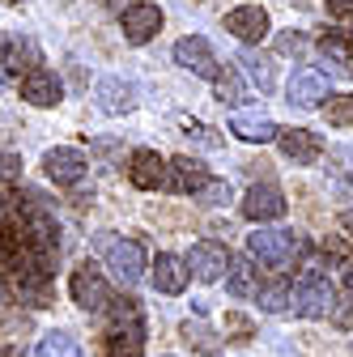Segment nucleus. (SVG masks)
<instances>
[{
    "label": "nucleus",
    "instance_id": "nucleus-19",
    "mask_svg": "<svg viewBox=\"0 0 353 357\" xmlns=\"http://www.w3.org/2000/svg\"><path fill=\"white\" fill-rule=\"evenodd\" d=\"M188 259L183 255H170V251H162L158 259H153V285L162 289V294H183L188 289Z\"/></svg>",
    "mask_w": 353,
    "mask_h": 357
},
{
    "label": "nucleus",
    "instance_id": "nucleus-5",
    "mask_svg": "<svg viewBox=\"0 0 353 357\" xmlns=\"http://www.w3.org/2000/svg\"><path fill=\"white\" fill-rule=\"evenodd\" d=\"M285 196L277 183H255L247 196H243V217L255 221V226H264V221H281L285 217Z\"/></svg>",
    "mask_w": 353,
    "mask_h": 357
},
{
    "label": "nucleus",
    "instance_id": "nucleus-38",
    "mask_svg": "<svg viewBox=\"0 0 353 357\" xmlns=\"http://www.w3.org/2000/svg\"><path fill=\"white\" fill-rule=\"evenodd\" d=\"M9 298H13V294H9V285H5V281H0V310H5V306H9Z\"/></svg>",
    "mask_w": 353,
    "mask_h": 357
},
{
    "label": "nucleus",
    "instance_id": "nucleus-28",
    "mask_svg": "<svg viewBox=\"0 0 353 357\" xmlns=\"http://www.w3.org/2000/svg\"><path fill=\"white\" fill-rule=\"evenodd\" d=\"M213 89H217V98H222V102H239L243 98V77H239V68H222V73H217L213 77Z\"/></svg>",
    "mask_w": 353,
    "mask_h": 357
},
{
    "label": "nucleus",
    "instance_id": "nucleus-23",
    "mask_svg": "<svg viewBox=\"0 0 353 357\" xmlns=\"http://www.w3.org/2000/svg\"><path fill=\"white\" fill-rule=\"evenodd\" d=\"M145 353V328H132V332H115L107 344V357H141Z\"/></svg>",
    "mask_w": 353,
    "mask_h": 357
},
{
    "label": "nucleus",
    "instance_id": "nucleus-27",
    "mask_svg": "<svg viewBox=\"0 0 353 357\" xmlns=\"http://www.w3.org/2000/svg\"><path fill=\"white\" fill-rule=\"evenodd\" d=\"M255 298H260V306L269 310V315H277V310H285V306H290V285L277 277V281H269V285H260V289H255Z\"/></svg>",
    "mask_w": 353,
    "mask_h": 357
},
{
    "label": "nucleus",
    "instance_id": "nucleus-3",
    "mask_svg": "<svg viewBox=\"0 0 353 357\" xmlns=\"http://www.w3.org/2000/svg\"><path fill=\"white\" fill-rule=\"evenodd\" d=\"M98 247H103V259H107V268L119 277V285H137L141 277H145V251H141V243H128V238H98Z\"/></svg>",
    "mask_w": 353,
    "mask_h": 357
},
{
    "label": "nucleus",
    "instance_id": "nucleus-40",
    "mask_svg": "<svg viewBox=\"0 0 353 357\" xmlns=\"http://www.w3.org/2000/svg\"><path fill=\"white\" fill-rule=\"evenodd\" d=\"M345 285H349V294H353V268H345Z\"/></svg>",
    "mask_w": 353,
    "mask_h": 357
},
{
    "label": "nucleus",
    "instance_id": "nucleus-34",
    "mask_svg": "<svg viewBox=\"0 0 353 357\" xmlns=\"http://www.w3.org/2000/svg\"><path fill=\"white\" fill-rule=\"evenodd\" d=\"M200 200H204V204H226V200H230V183H209V188L200 192Z\"/></svg>",
    "mask_w": 353,
    "mask_h": 357
},
{
    "label": "nucleus",
    "instance_id": "nucleus-21",
    "mask_svg": "<svg viewBox=\"0 0 353 357\" xmlns=\"http://www.w3.org/2000/svg\"><path fill=\"white\" fill-rule=\"evenodd\" d=\"M5 68H9V73H22V68L30 73V68H38V47H34V38H22V34H17V38L5 43Z\"/></svg>",
    "mask_w": 353,
    "mask_h": 357
},
{
    "label": "nucleus",
    "instance_id": "nucleus-35",
    "mask_svg": "<svg viewBox=\"0 0 353 357\" xmlns=\"http://www.w3.org/2000/svg\"><path fill=\"white\" fill-rule=\"evenodd\" d=\"M13 200H17V192H13V188H5V183H0V221H5V217H13V213H17V204H13Z\"/></svg>",
    "mask_w": 353,
    "mask_h": 357
},
{
    "label": "nucleus",
    "instance_id": "nucleus-29",
    "mask_svg": "<svg viewBox=\"0 0 353 357\" xmlns=\"http://www.w3.org/2000/svg\"><path fill=\"white\" fill-rule=\"evenodd\" d=\"M328 123H336V128H349L353 123V94H336V98H328Z\"/></svg>",
    "mask_w": 353,
    "mask_h": 357
},
{
    "label": "nucleus",
    "instance_id": "nucleus-14",
    "mask_svg": "<svg viewBox=\"0 0 353 357\" xmlns=\"http://www.w3.org/2000/svg\"><path fill=\"white\" fill-rule=\"evenodd\" d=\"M226 30H230L239 43H260L264 34L273 30V22H269V13H264L260 5H239V9L226 13Z\"/></svg>",
    "mask_w": 353,
    "mask_h": 357
},
{
    "label": "nucleus",
    "instance_id": "nucleus-41",
    "mask_svg": "<svg viewBox=\"0 0 353 357\" xmlns=\"http://www.w3.org/2000/svg\"><path fill=\"white\" fill-rule=\"evenodd\" d=\"M345 192H349V196H353V174H349V178H345Z\"/></svg>",
    "mask_w": 353,
    "mask_h": 357
},
{
    "label": "nucleus",
    "instance_id": "nucleus-10",
    "mask_svg": "<svg viewBox=\"0 0 353 357\" xmlns=\"http://www.w3.org/2000/svg\"><path fill=\"white\" fill-rule=\"evenodd\" d=\"M285 94H290V107H306V111L324 107V98H328V77L320 68H294Z\"/></svg>",
    "mask_w": 353,
    "mask_h": 357
},
{
    "label": "nucleus",
    "instance_id": "nucleus-24",
    "mask_svg": "<svg viewBox=\"0 0 353 357\" xmlns=\"http://www.w3.org/2000/svg\"><path fill=\"white\" fill-rule=\"evenodd\" d=\"M38 357H81V344L68 332H47L38 340Z\"/></svg>",
    "mask_w": 353,
    "mask_h": 357
},
{
    "label": "nucleus",
    "instance_id": "nucleus-8",
    "mask_svg": "<svg viewBox=\"0 0 353 357\" xmlns=\"http://www.w3.org/2000/svg\"><path fill=\"white\" fill-rule=\"evenodd\" d=\"M188 273H192L196 281H222V277L230 273V251H226L222 243H213V238L196 243L192 255H188Z\"/></svg>",
    "mask_w": 353,
    "mask_h": 357
},
{
    "label": "nucleus",
    "instance_id": "nucleus-16",
    "mask_svg": "<svg viewBox=\"0 0 353 357\" xmlns=\"http://www.w3.org/2000/svg\"><path fill=\"white\" fill-rule=\"evenodd\" d=\"M94 98L107 115H128L132 107H137V85L123 81V77H103L94 85Z\"/></svg>",
    "mask_w": 353,
    "mask_h": 357
},
{
    "label": "nucleus",
    "instance_id": "nucleus-37",
    "mask_svg": "<svg viewBox=\"0 0 353 357\" xmlns=\"http://www.w3.org/2000/svg\"><path fill=\"white\" fill-rule=\"evenodd\" d=\"M328 13H353V0H328Z\"/></svg>",
    "mask_w": 353,
    "mask_h": 357
},
{
    "label": "nucleus",
    "instance_id": "nucleus-2",
    "mask_svg": "<svg viewBox=\"0 0 353 357\" xmlns=\"http://www.w3.org/2000/svg\"><path fill=\"white\" fill-rule=\"evenodd\" d=\"M247 251H251V259H260V264H269V268H290L298 255H302V234H294V230H255V234H247Z\"/></svg>",
    "mask_w": 353,
    "mask_h": 357
},
{
    "label": "nucleus",
    "instance_id": "nucleus-30",
    "mask_svg": "<svg viewBox=\"0 0 353 357\" xmlns=\"http://www.w3.org/2000/svg\"><path fill=\"white\" fill-rule=\"evenodd\" d=\"M179 332H183V340H188V344H196V349H204V353H213V349H217V336H213L204 324H192V319H188Z\"/></svg>",
    "mask_w": 353,
    "mask_h": 357
},
{
    "label": "nucleus",
    "instance_id": "nucleus-18",
    "mask_svg": "<svg viewBox=\"0 0 353 357\" xmlns=\"http://www.w3.org/2000/svg\"><path fill=\"white\" fill-rule=\"evenodd\" d=\"M17 294L30 306H47L52 302V273L43 264H22L17 268Z\"/></svg>",
    "mask_w": 353,
    "mask_h": 357
},
{
    "label": "nucleus",
    "instance_id": "nucleus-1",
    "mask_svg": "<svg viewBox=\"0 0 353 357\" xmlns=\"http://www.w3.org/2000/svg\"><path fill=\"white\" fill-rule=\"evenodd\" d=\"M332 302H336L332 281L320 273V268H306V273L298 277V285L290 289V306H294V315H302V319H328Z\"/></svg>",
    "mask_w": 353,
    "mask_h": 357
},
{
    "label": "nucleus",
    "instance_id": "nucleus-36",
    "mask_svg": "<svg viewBox=\"0 0 353 357\" xmlns=\"http://www.w3.org/2000/svg\"><path fill=\"white\" fill-rule=\"evenodd\" d=\"M103 9H111V13H128L132 5H137V0H98Z\"/></svg>",
    "mask_w": 353,
    "mask_h": 357
},
{
    "label": "nucleus",
    "instance_id": "nucleus-17",
    "mask_svg": "<svg viewBox=\"0 0 353 357\" xmlns=\"http://www.w3.org/2000/svg\"><path fill=\"white\" fill-rule=\"evenodd\" d=\"M230 132L239 141H251V145H269V141H277V123L269 119V115H260V111H234L230 115Z\"/></svg>",
    "mask_w": 353,
    "mask_h": 357
},
{
    "label": "nucleus",
    "instance_id": "nucleus-13",
    "mask_svg": "<svg viewBox=\"0 0 353 357\" xmlns=\"http://www.w3.org/2000/svg\"><path fill=\"white\" fill-rule=\"evenodd\" d=\"M119 22H123V38L132 43V47H141V43H149L158 30H162V9L158 5H132L128 13H119Z\"/></svg>",
    "mask_w": 353,
    "mask_h": 357
},
{
    "label": "nucleus",
    "instance_id": "nucleus-6",
    "mask_svg": "<svg viewBox=\"0 0 353 357\" xmlns=\"http://www.w3.org/2000/svg\"><path fill=\"white\" fill-rule=\"evenodd\" d=\"M166 158L158 149H137L128 162V178H132V188H141V192H166Z\"/></svg>",
    "mask_w": 353,
    "mask_h": 357
},
{
    "label": "nucleus",
    "instance_id": "nucleus-12",
    "mask_svg": "<svg viewBox=\"0 0 353 357\" xmlns=\"http://www.w3.org/2000/svg\"><path fill=\"white\" fill-rule=\"evenodd\" d=\"M170 166V174H166V192H179V196H188V192H204L213 178H209V170H204V162H196V158H174V162H166Z\"/></svg>",
    "mask_w": 353,
    "mask_h": 357
},
{
    "label": "nucleus",
    "instance_id": "nucleus-9",
    "mask_svg": "<svg viewBox=\"0 0 353 357\" xmlns=\"http://www.w3.org/2000/svg\"><path fill=\"white\" fill-rule=\"evenodd\" d=\"M43 170H47L52 183L73 188V183H81V178H85V170H90V158H85L81 149L60 145V149H47V158H43Z\"/></svg>",
    "mask_w": 353,
    "mask_h": 357
},
{
    "label": "nucleus",
    "instance_id": "nucleus-26",
    "mask_svg": "<svg viewBox=\"0 0 353 357\" xmlns=\"http://www.w3.org/2000/svg\"><path fill=\"white\" fill-rule=\"evenodd\" d=\"M26 264V247L17 238V230L0 226V268H22Z\"/></svg>",
    "mask_w": 353,
    "mask_h": 357
},
{
    "label": "nucleus",
    "instance_id": "nucleus-25",
    "mask_svg": "<svg viewBox=\"0 0 353 357\" xmlns=\"http://www.w3.org/2000/svg\"><path fill=\"white\" fill-rule=\"evenodd\" d=\"M239 64L251 73V81L264 89V94H269V89H273V60H269V56H260V52H243Z\"/></svg>",
    "mask_w": 353,
    "mask_h": 357
},
{
    "label": "nucleus",
    "instance_id": "nucleus-7",
    "mask_svg": "<svg viewBox=\"0 0 353 357\" xmlns=\"http://www.w3.org/2000/svg\"><path fill=\"white\" fill-rule=\"evenodd\" d=\"M277 145H281V153L294 166H315L320 153H324V137L311 132V128H281L277 132Z\"/></svg>",
    "mask_w": 353,
    "mask_h": 357
},
{
    "label": "nucleus",
    "instance_id": "nucleus-11",
    "mask_svg": "<svg viewBox=\"0 0 353 357\" xmlns=\"http://www.w3.org/2000/svg\"><path fill=\"white\" fill-rule=\"evenodd\" d=\"M174 64L188 68V73H196V77H209V81L222 73V68H217L213 47H209V38H200V34H188V38L174 43Z\"/></svg>",
    "mask_w": 353,
    "mask_h": 357
},
{
    "label": "nucleus",
    "instance_id": "nucleus-15",
    "mask_svg": "<svg viewBox=\"0 0 353 357\" xmlns=\"http://www.w3.org/2000/svg\"><path fill=\"white\" fill-rule=\"evenodd\" d=\"M22 98H26L30 107H56V102L64 98V85H60V77L47 73V68H30V73L22 77Z\"/></svg>",
    "mask_w": 353,
    "mask_h": 357
},
{
    "label": "nucleus",
    "instance_id": "nucleus-20",
    "mask_svg": "<svg viewBox=\"0 0 353 357\" xmlns=\"http://www.w3.org/2000/svg\"><path fill=\"white\" fill-rule=\"evenodd\" d=\"M320 52H324L328 64L353 68V34H349V30H324V34H320Z\"/></svg>",
    "mask_w": 353,
    "mask_h": 357
},
{
    "label": "nucleus",
    "instance_id": "nucleus-33",
    "mask_svg": "<svg viewBox=\"0 0 353 357\" xmlns=\"http://www.w3.org/2000/svg\"><path fill=\"white\" fill-rule=\"evenodd\" d=\"M277 47H281L285 56H302V52H306V38L294 30V34H281V38H277Z\"/></svg>",
    "mask_w": 353,
    "mask_h": 357
},
{
    "label": "nucleus",
    "instance_id": "nucleus-39",
    "mask_svg": "<svg viewBox=\"0 0 353 357\" xmlns=\"http://www.w3.org/2000/svg\"><path fill=\"white\" fill-rule=\"evenodd\" d=\"M340 230H349V234H353V213H340Z\"/></svg>",
    "mask_w": 353,
    "mask_h": 357
},
{
    "label": "nucleus",
    "instance_id": "nucleus-32",
    "mask_svg": "<svg viewBox=\"0 0 353 357\" xmlns=\"http://www.w3.org/2000/svg\"><path fill=\"white\" fill-rule=\"evenodd\" d=\"M328 315H332V324H336V328H353V294H345L340 302H332Z\"/></svg>",
    "mask_w": 353,
    "mask_h": 357
},
{
    "label": "nucleus",
    "instance_id": "nucleus-31",
    "mask_svg": "<svg viewBox=\"0 0 353 357\" xmlns=\"http://www.w3.org/2000/svg\"><path fill=\"white\" fill-rule=\"evenodd\" d=\"M17 174H22V158L9 153V149H0V183L13 188V178H17Z\"/></svg>",
    "mask_w": 353,
    "mask_h": 357
},
{
    "label": "nucleus",
    "instance_id": "nucleus-22",
    "mask_svg": "<svg viewBox=\"0 0 353 357\" xmlns=\"http://www.w3.org/2000/svg\"><path fill=\"white\" fill-rule=\"evenodd\" d=\"M226 289H230V298H251V294L260 289V285H255V268H251V259H230Z\"/></svg>",
    "mask_w": 353,
    "mask_h": 357
},
{
    "label": "nucleus",
    "instance_id": "nucleus-4",
    "mask_svg": "<svg viewBox=\"0 0 353 357\" xmlns=\"http://www.w3.org/2000/svg\"><path fill=\"white\" fill-rule=\"evenodd\" d=\"M68 294H73V302H77L81 310H94V315L111 306V285H107V277H103V268H94V264L73 268Z\"/></svg>",
    "mask_w": 353,
    "mask_h": 357
}]
</instances>
